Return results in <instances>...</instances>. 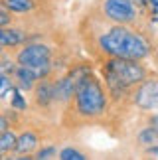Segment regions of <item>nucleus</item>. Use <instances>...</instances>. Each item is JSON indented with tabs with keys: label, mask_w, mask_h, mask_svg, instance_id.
Segmentation results:
<instances>
[{
	"label": "nucleus",
	"mask_w": 158,
	"mask_h": 160,
	"mask_svg": "<svg viewBox=\"0 0 158 160\" xmlns=\"http://www.w3.org/2000/svg\"><path fill=\"white\" fill-rule=\"evenodd\" d=\"M83 42L91 53L103 61L109 58L142 61L152 53L150 40L142 32H136L135 26L115 24L101 16L89 18L83 24Z\"/></svg>",
	"instance_id": "1"
},
{
	"label": "nucleus",
	"mask_w": 158,
	"mask_h": 160,
	"mask_svg": "<svg viewBox=\"0 0 158 160\" xmlns=\"http://www.w3.org/2000/svg\"><path fill=\"white\" fill-rule=\"evenodd\" d=\"M65 121L73 125H83L101 119L107 113V89L91 71L79 79L73 97L65 103Z\"/></svg>",
	"instance_id": "2"
},
{
	"label": "nucleus",
	"mask_w": 158,
	"mask_h": 160,
	"mask_svg": "<svg viewBox=\"0 0 158 160\" xmlns=\"http://www.w3.org/2000/svg\"><path fill=\"white\" fill-rule=\"evenodd\" d=\"M103 77L113 99H123L125 93L136 87L148 77V71L141 61L125 58H109L103 63Z\"/></svg>",
	"instance_id": "3"
},
{
	"label": "nucleus",
	"mask_w": 158,
	"mask_h": 160,
	"mask_svg": "<svg viewBox=\"0 0 158 160\" xmlns=\"http://www.w3.org/2000/svg\"><path fill=\"white\" fill-rule=\"evenodd\" d=\"M142 6H138L132 0H101L99 4V16L115 24L125 26H136L141 18Z\"/></svg>",
	"instance_id": "4"
},
{
	"label": "nucleus",
	"mask_w": 158,
	"mask_h": 160,
	"mask_svg": "<svg viewBox=\"0 0 158 160\" xmlns=\"http://www.w3.org/2000/svg\"><path fill=\"white\" fill-rule=\"evenodd\" d=\"M52 48L42 42H24L22 46H18V50L14 52V59L18 65H26V67H52Z\"/></svg>",
	"instance_id": "5"
},
{
	"label": "nucleus",
	"mask_w": 158,
	"mask_h": 160,
	"mask_svg": "<svg viewBox=\"0 0 158 160\" xmlns=\"http://www.w3.org/2000/svg\"><path fill=\"white\" fill-rule=\"evenodd\" d=\"M132 103L141 111H158V77H146L132 91Z\"/></svg>",
	"instance_id": "6"
},
{
	"label": "nucleus",
	"mask_w": 158,
	"mask_h": 160,
	"mask_svg": "<svg viewBox=\"0 0 158 160\" xmlns=\"http://www.w3.org/2000/svg\"><path fill=\"white\" fill-rule=\"evenodd\" d=\"M42 144V138L36 131H24L18 134V140H16V148H14V158H26V154H32L40 148Z\"/></svg>",
	"instance_id": "7"
},
{
	"label": "nucleus",
	"mask_w": 158,
	"mask_h": 160,
	"mask_svg": "<svg viewBox=\"0 0 158 160\" xmlns=\"http://www.w3.org/2000/svg\"><path fill=\"white\" fill-rule=\"evenodd\" d=\"M34 93V103L38 105L40 109H47L52 105L53 101H56V89H53V81L52 79H40L38 83H36V87L32 89Z\"/></svg>",
	"instance_id": "8"
},
{
	"label": "nucleus",
	"mask_w": 158,
	"mask_h": 160,
	"mask_svg": "<svg viewBox=\"0 0 158 160\" xmlns=\"http://www.w3.org/2000/svg\"><path fill=\"white\" fill-rule=\"evenodd\" d=\"M0 6L12 14H28L36 10V0H0Z\"/></svg>",
	"instance_id": "9"
},
{
	"label": "nucleus",
	"mask_w": 158,
	"mask_h": 160,
	"mask_svg": "<svg viewBox=\"0 0 158 160\" xmlns=\"http://www.w3.org/2000/svg\"><path fill=\"white\" fill-rule=\"evenodd\" d=\"M16 140H18V134L16 131H12V127L0 132V154H4V156L12 154L16 148Z\"/></svg>",
	"instance_id": "10"
},
{
	"label": "nucleus",
	"mask_w": 158,
	"mask_h": 160,
	"mask_svg": "<svg viewBox=\"0 0 158 160\" xmlns=\"http://www.w3.org/2000/svg\"><path fill=\"white\" fill-rule=\"evenodd\" d=\"M136 142L142 144V146H146V148H148V146H152V144H158V132L148 125L146 128H142V131L138 132Z\"/></svg>",
	"instance_id": "11"
},
{
	"label": "nucleus",
	"mask_w": 158,
	"mask_h": 160,
	"mask_svg": "<svg viewBox=\"0 0 158 160\" xmlns=\"http://www.w3.org/2000/svg\"><path fill=\"white\" fill-rule=\"evenodd\" d=\"M10 109H14V111H26L28 109V103L22 95V89H18L16 85L10 91Z\"/></svg>",
	"instance_id": "12"
},
{
	"label": "nucleus",
	"mask_w": 158,
	"mask_h": 160,
	"mask_svg": "<svg viewBox=\"0 0 158 160\" xmlns=\"http://www.w3.org/2000/svg\"><path fill=\"white\" fill-rule=\"evenodd\" d=\"M12 89H14V79H12V75L0 71V101H4L10 95Z\"/></svg>",
	"instance_id": "13"
},
{
	"label": "nucleus",
	"mask_w": 158,
	"mask_h": 160,
	"mask_svg": "<svg viewBox=\"0 0 158 160\" xmlns=\"http://www.w3.org/2000/svg\"><path fill=\"white\" fill-rule=\"evenodd\" d=\"M57 158H62V160H85V158H87V154L81 152V150H77V148L67 146V148H62V150H59Z\"/></svg>",
	"instance_id": "14"
},
{
	"label": "nucleus",
	"mask_w": 158,
	"mask_h": 160,
	"mask_svg": "<svg viewBox=\"0 0 158 160\" xmlns=\"http://www.w3.org/2000/svg\"><path fill=\"white\" fill-rule=\"evenodd\" d=\"M53 156H56V148H53V146H44V148H38V150H36L32 158H36V160H46V158H53Z\"/></svg>",
	"instance_id": "15"
},
{
	"label": "nucleus",
	"mask_w": 158,
	"mask_h": 160,
	"mask_svg": "<svg viewBox=\"0 0 158 160\" xmlns=\"http://www.w3.org/2000/svg\"><path fill=\"white\" fill-rule=\"evenodd\" d=\"M10 24H14V16H12V12L0 6V28L10 26Z\"/></svg>",
	"instance_id": "16"
},
{
	"label": "nucleus",
	"mask_w": 158,
	"mask_h": 160,
	"mask_svg": "<svg viewBox=\"0 0 158 160\" xmlns=\"http://www.w3.org/2000/svg\"><path fill=\"white\" fill-rule=\"evenodd\" d=\"M6 128H10V119H8V115H6V113L0 111V132L6 131Z\"/></svg>",
	"instance_id": "17"
},
{
	"label": "nucleus",
	"mask_w": 158,
	"mask_h": 160,
	"mask_svg": "<svg viewBox=\"0 0 158 160\" xmlns=\"http://www.w3.org/2000/svg\"><path fill=\"white\" fill-rule=\"evenodd\" d=\"M146 154H150V156L158 158V144H152V146H148V148H146Z\"/></svg>",
	"instance_id": "18"
},
{
	"label": "nucleus",
	"mask_w": 158,
	"mask_h": 160,
	"mask_svg": "<svg viewBox=\"0 0 158 160\" xmlns=\"http://www.w3.org/2000/svg\"><path fill=\"white\" fill-rule=\"evenodd\" d=\"M150 127H152V128H154V131L158 132V115H154V117H152V119H150Z\"/></svg>",
	"instance_id": "19"
},
{
	"label": "nucleus",
	"mask_w": 158,
	"mask_h": 160,
	"mask_svg": "<svg viewBox=\"0 0 158 160\" xmlns=\"http://www.w3.org/2000/svg\"><path fill=\"white\" fill-rule=\"evenodd\" d=\"M132 2H136L138 6H142V8H144V6H146V0H132Z\"/></svg>",
	"instance_id": "20"
},
{
	"label": "nucleus",
	"mask_w": 158,
	"mask_h": 160,
	"mask_svg": "<svg viewBox=\"0 0 158 160\" xmlns=\"http://www.w3.org/2000/svg\"><path fill=\"white\" fill-rule=\"evenodd\" d=\"M146 2H150V4L154 6V8H158V0H146Z\"/></svg>",
	"instance_id": "21"
},
{
	"label": "nucleus",
	"mask_w": 158,
	"mask_h": 160,
	"mask_svg": "<svg viewBox=\"0 0 158 160\" xmlns=\"http://www.w3.org/2000/svg\"><path fill=\"white\" fill-rule=\"evenodd\" d=\"M2 52H4V50H2V48H0V53H2Z\"/></svg>",
	"instance_id": "22"
}]
</instances>
